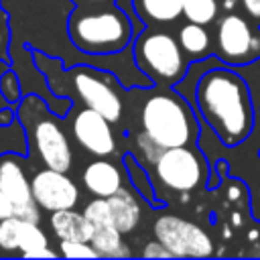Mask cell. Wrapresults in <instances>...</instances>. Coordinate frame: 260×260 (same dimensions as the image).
Returning a JSON list of instances; mask_svg holds the SVG:
<instances>
[{"label":"cell","instance_id":"cell-11","mask_svg":"<svg viewBox=\"0 0 260 260\" xmlns=\"http://www.w3.org/2000/svg\"><path fill=\"white\" fill-rule=\"evenodd\" d=\"M10 65L12 69L18 73L20 77V83H22V93H37L41 95L47 106L51 108V112L59 118H67V114H71V108H73V100L67 98V95H57L49 81H47V75L37 67L35 63V55H32V49H26V47H12L10 49Z\"/></svg>","mask_w":260,"mask_h":260},{"label":"cell","instance_id":"cell-34","mask_svg":"<svg viewBox=\"0 0 260 260\" xmlns=\"http://www.w3.org/2000/svg\"><path fill=\"white\" fill-rule=\"evenodd\" d=\"M0 18H6V16H4V12H2V10H0Z\"/></svg>","mask_w":260,"mask_h":260},{"label":"cell","instance_id":"cell-31","mask_svg":"<svg viewBox=\"0 0 260 260\" xmlns=\"http://www.w3.org/2000/svg\"><path fill=\"white\" fill-rule=\"evenodd\" d=\"M10 215H14V207H12V203L8 201V197L0 191V219L10 217Z\"/></svg>","mask_w":260,"mask_h":260},{"label":"cell","instance_id":"cell-19","mask_svg":"<svg viewBox=\"0 0 260 260\" xmlns=\"http://www.w3.org/2000/svg\"><path fill=\"white\" fill-rule=\"evenodd\" d=\"M177 41L181 45V49L185 51V55L195 61V59H203L207 55L213 53V39L207 30L205 24L187 20L185 24L179 26L177 30Z\"/></svg>","mask_w":260,"mask_h":260},{"label":"cell","instance_id":"cell-1","mask_svg":"<svg viewBox=\"0 0 260 260\" xmlns=\"http://www.w3.org/2000/svg\"><path fill=\"white\" fill-rule=\"evenodd\" d=\"M191 104L201 122L225 146L244 142L258 120L252 87L232 65H219L205 71L197 81Z\"/></svg>","mask_w":260,"mask_h":260},{"label":"cell","instance_id":"cell-26","mask_svg":"<svg viewBox=\"0 0 260 260\" xmlns=\"http://www.w3.org/2000/svg\"><path fill=\"white\" fill-rule=\"evenodd\" d=\"M142 256H144V258H173V254L169 252V248H167L165 244H160L156 238H154L152 242H146V244H144Z\"/></svg>","mask_w":260,"mask_h":260},{"label":"cell","instance_id":"cell-22","mask_svg":"<svg viewBox=\"0 0 260 260\" xmlns=\"http://www.w3.org/2000/svg\"><path fill=\"white\" fill-rule=\"evenodd\" d=\"M28 150H30L28 136H26V130L18 118L10 124H0V156L18 154V156L26 158Z\"/></svg>","mask_w":260,"mask_h":260},{"label":"cell","instance_id":"cell-5","mask_svg":"<svg viewBox=\"0 0 260 260\" xmlns=\"http://www.w3.org/2000/svg\"><path fill=\"white\" fill-rule=\"evenodd\" d=\"M16 116L22 122L28 144L43 167L69 171L73 165L71 140L61 124L63 118L55 116L47 102L37 93H26L16 104Z\"/></svg>","mask_w":260,"mask_h":260},{"label":"cell","instance_id":"cell-3","mask_svg":"<svg viewBox=\"0 0 260 260\" xmlns=\"http://www.w3.org/2000/svg\"><path fill=\"white\" fill-rule=\"evenodd\" d=\"M144 93L140 106V130L150 148L162 150L197 144L201 118L187 98L171 85H150L144 87Z\"/></svg>","mask_w":260,"mask_h":260},{"label":"cell","instance_id":"cell-8","mask_svg":"<svg viewBox=\"0 0 260 260\" xmlns=\"http://www.w3.org/2000/svg\"><path fill=\"white\" fill-rule=\"evenodd\" d=\"M213 53L236 69L260 59V24L248 14L230 12L215 22Z\"/></svg>","mask_w":260,"mask_h":260},{"label":"cell","instance_id":"cell-13","mask_svg":"<svg viewBox=\"0 0 260 260\" xmlns=\"http://www.w3.org/2000/svg\"><path fill=\"white\" fill-rule=\"evenodd\" d=\"M30 189L37 205L49 213L59 209H73L79 201V187L75 181L65 171L51 167H43L30 177Z\"/></svg>","mask_w":260,"mask_h":260},{"label":"cell","instance_id":"cell-28","mask_svg":"<svg viewBox=\"0 0 260 260\" xmlns=\"http://www.w3.org/2000/svg\"><path fill=\"white\" fill-rule=\"evenodd\" d=\"M240 4H242V8H244V12H246L254 22L260 24V0H240Z\"/></svg>","mask_w":260,"mask_h":260},{"label":"cell","instance_id":"cell-10","mask_svg":"<svg viewBox=\"0 0 260 260\" xmlns=\"http://www.w3.org/2000/svg\"><path fill=\"white\" fill-rule=\"evenodd\" d=\"M83 215L91 228L89 244L95 248L100 258H128L132 256L128 244L122 240V232L114 223L106 197H93L85 203Z\"/></svg>","mask_w":260,"mask_h":260},{"label":"cell","instance_id":"cell-27","mask_svg":"<svg viewBox=\"0 0 260 260\" xmlns=\"http://www.w3.org/2000/svg\"><path fill=\"white\" fill-rule=\"evenodd\" d=\"M8 20L0 18V59L10 61V28Z\"/></svg>","mask_w":260,"mask_h":260},{"label":"cell","instance_id":"cell-7","mask_svg":"<svg viewBox=\"0 0 260 260\" xmlns=\"http://www.w3.org/2000/svg\"><path fill=\"white\" fill-rule=\"evenodd\" d=\"M152 177L173 193H193L209 179V158L197 144L171 146L150 156ZM152 179V181H154Z\"/></svg>","mask_w":260,"mask_h":260},{"label":"cell","instance_id":"cell-4","mask_svg":"<svg viewBox=\"0 0 260 260\" xmlns=\"http://www.w3.org/2000/svg\"><path fill=\"white\" fill-rule=\"evenodd\" d=\"M67 37L83 55H112L132 45L134 24L118 4L77 6L67 20Z\"/></svg>","mask_w":260,"mask_h":260},{"label":"cell","instance_id":"cell-9","mask_svg":"<svg viewBox=\"0 0 260 260\" xmlns=\"http://www.w3.org/2000/svg\"><path fill=\"white\" fill-rule=\"evenodd\" d=\"M152 232L154 238L169 248L173 258H207L213 254L209 234L185 217L165 213L156 217Z\"/></svg>","mask_w":260,"mask_h":260},{"label":"cell","instance_id":"cell-35","mask_svg":"<svg viewBox=\"0 0 260 260\" xmlns=\"http://www.w3.org/2000/svg\"><path fill=\"white\" fill-rule=\"evenodd\" d=\"M258 114H260V104H258Z\"/></svg>","mask_w":260,"mask_h":260},{"label":"cell","instance_id":"cell-17","mask_svg":"<svg viewBox=\"0 0 260 260\" xmlns=\"http://www.w3.org/2000/svg\"><path fill=\"white\" fill-rule=\"evenodd\" d=\"M108 205H110V211H112V217H114V223L118 225V230L126 236V234H132L140 219H142V207L136 199V195L122 187L118 193L110 195L108 197Z\"/></svg>","mask_w":260,"mask_h":260},{"label":"cell","instance_id":"cell-20","mask_svg":"<svg viewBox=\"0 0 260 260\" xmlns=\"http://www.w3.org/2000/svg\"><path fill=\"white\" fill-rule=\"evenodd\" d=\"M136 14L144 24H173L183 16L181 0H134Z\"/></svg>","mask_w":260,"mask_h":260},{"label":"cell","instance_id":"cell-6","mask_svg":"<svg viewBox=\"0 0 260 260\" xmlns=\"http://www.w3.org/2000/svg\"><path fill=\"white\" fill-rule=\"evenodd\" d=\"M132 59L136 67L152 81V85L175 87L191 59L181 49L175 35L162 28H144L132 41Z\"/></svg>","mask_w":260,"mask_h":260},{"label":"cell","instance_id":"cell-33","mask_svg":"<svg viewBox=\"0 0 260 260\" xmlns=\"http://www.w3.org/2000/svg\"><path fill=\"white\" fill-rule=\"evenodd\" d=\"M87 4H116V0H85Z\"/></svg>","mask_w":260,"mask_h":260},{"label":"cell","instance_id":"cell-25","mask_svg":"<svg viewBox=\"0 0 260 260\" xmlns=\"http://www.w3.org/2000/svg\"><path fill=\"white\" fill-rule=\"evenodd\" d=\"M59 254L65 258H100L95 248L81 240H59Z\"/></svg>","mask_w":260,"mask_h":260},{"label":"cell","instance_id":"cell-12","mask_svg":"<svg viewBox=\"0 0 260 260\" xmlns=\"http://www.w3.org/2000/svg\"><path fill=\"white\" fill-rule=\"evenodd\" d=\"M71 136L87 154L112 156L118 152V140L112 122L91 108H81L71 118Z\"/></svg>","mask_w":260,"mask_h":260},{"label":"cell","instance_id":"cell-21","mask_svg":"<svg viewBox=\"0 0 260 260\" xmlns=\"http://www.w3.org/2000/svg\"><path fill=\"white\" fill-rule=\"evenodd\" d=\"M124 169H126V177H128L130 185L134 187V191H138V197H142L150 205H158L156 195H154L152 175L138 162V158L134 154H130V152L124 154Z\"/></svg>","mask_w":260,"mask_h":260},{"label":"cell","instance_id":"cell-15","mask_svg":"<svg viewBox=\"0 0 260 260\" xmlns=\"http://www.w3.org/2000/svg\"><path fill=\"white\" fill-rule=\"evenodd\" d=\"M126 169L108 156H95V160L87 162L81 171V185L91 197H110L126 187Z\"/></svg>","mask_w":260,"mask_h":260},{"label":"cell","instance_id":"cell-2","mask_svg":"<svg viewBox=\"0 0 260 260\" xmlns=\"http://www.w3.org/2000/svg\"><path fill=\"white\" fill-rule=\"evenodd\" d=\"M32 55L37 67L47 75V81L57 95H67L71 100L75 98L85 108L104 114L112 124L122 120V85L112 71L95 67L91 63H75L67 67L61 57L45 53L41 49H32Z\"/></svg>","mask_w":260,"mask_h":260},{"label":"cell","instance_id":"cell-29","mask_svg":"<svg viewBox=\"0 0 260 260\" xmlns=\"http://www.w3.org/2000/svg\"><path fill=\"white\" fill-rule=\"evenodd\" d=\"M22 258H55L57 256V250H51L49 246H41V248H32V250H26L20 254Z\"/></svg>","mask_w":260,"mask_h":260},{"label":"cell","instance_id":"cell-23","mask_svg":"<svg viewBox=\"0 0 260 260\" xmlns=\"http://www.w3.org/2000/svg\"><path fill=\"white\" fill-rule=\"evenodd\" d=\"M183 2V16L187 20L199 24H211L217 18L219 2L217 0H181Z\"/></svg>","mask_w":260,"mask_h":260},{"label":"cell","instance_id":"cell-32","mask_svg":"<svg viewBox=\"0 0 260 260\" xmlns=\"http://www.w3.org/2000/svg\"><path fill=\"white\" fill-rule=\"evenodd\" d=\"M8 67H10V61H8V59H0V77H2V73H4ZM4 106H8V102L4 100V95H2V91H0V108H4Z\"/></svg>","mask_w":260,"mask_h":260},{"label":"cell","instance_id":"cell-24","mask_svg":"<svg viewBox=\"0 0 260 260\" xmlns=\"http://www.w3.org/2000/svg\"><path fill=\"white\" fill-rule=\"evenodd\" d=\"M0 91H2V95H4V100L8 102V104H12V106H16L20 100H22V83H20V77H18V73L12 69V65L2 73V77H0Z\"/></svg>","mask_w":260,"mask_h":260},{"label":"cell","instance_id":"cell-14","mask_svg":"<svg viewBox=\"0 0 260 260\" xmlns=\"http://www.w3.org/2000/svg\"><path fill=\"white\" fill-rule=\"evenodd\" d=\"M18 154L0 156V191L8 197L14 207V215H20L30 221H41V207L37 205L30 189V179L22 167Z\"/></svg>","mask_w":260,"mask_h":260},{"label":"cell","instance_id":"cell-18","mask_svg":"<svg viewBox=\"0 0 260 260\" xmlns=\"http://www.w3.org/2000/svg\"><path fill=\"white\" fill-rule=\"evenodd\" d=\"M49 228L55 238L59 240H81L89 242L91 228L83 215V211L73 209H59L49 213Z\"/></svg>","mask_w":260,"mask_h":260},{"label":"cell","instance_id":"cell-30","mask_svg":"<svg viewBox=\"0 0 260 260\" xmlns=\"http://www.w3.org/2000/svg\"><path fill=\"white\" fill-rule=\"evenodd\" d=\"M16 118H18V116H16V106L8 104V106L0 108V124H10V122H14Z\"/></svg>","mask_w":260,"mask_h":260},{"label":"cell","instance_id":"cell-16","mask_svg":"<svg viewBox=\"0 0 260 260\" xmlns=\"http://www.w3.org/2000/svg\"><path fill=\"white\" fill-rule=\"evenodd\" d=\"M49 246L47 234L41 230L39 221L24 219L20 215H10L0 219V250L2 252H26L32 248Z\"/></svg>","mask_w":260,"mask_h":260}]
</instances>
